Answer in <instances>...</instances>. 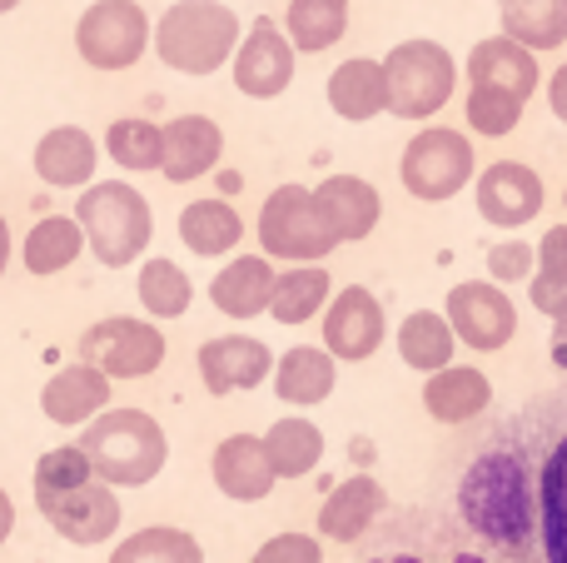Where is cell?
I'll return each mask as SVG.
<instances>
[{
    "label": "cell",
    "instance_id": "cell-1",
    "mask_svg": "<svg viewBox=\"0 0 567 563\" xmlns=\"http://www.w3.org/2000/svg\"><path fill=\"white\" fill-rule=\"evenodd\" d=\"M458 514L473 534L508 549V554L528 549L533 529H538V489L528 479V464L508 449L473 459L458 484Z\"/></svg>",
    "mask_w": 567,
    "mask_h": 563
},
{
    "label": "cell",
    "instance_id": "cell-2",
    "mask_svg": "<svg viewBox=\"0 0 567 563\" xmlns=\"http://www.w3.org/2000/svg\"><path fill=\"white\" fill-rule=\"evenodd\" d=\"M80 449L90 454L95 474L115 489H145L169 459V439L145 409H105L85 424Z\"/></svg>",
    "mask_w": 567,
    "mask_h": 563
},
{
    "label": "cell",
    "instance_id": "cell-3",
    "mask_svg": "<svg viewBox=\"0 0 567 563\" xmlns=\"http://www.w3.org/2000/svg\"><path fill=\"white\" fill-rule=\"evenodd\" d=\"M239 40V16L219 0H179L155 20V55L179 75H215Z\"/></svg>",
    "mask_w": 567,
    "mask_h": 563
},
{
    "label": "cell",
    "instance_id": "cell-4",
    "mask_svg": "<svg viewBox=\"0 0 567 563\" xmlns=\"http://www.w3.org/2000/svg\"><path fill=\"white\" fill-rule=\"evenodd\" d=\"M75 219H80V229H85L90 255L105 269L135 265L150 249V239H155V209H150V199L140 195L135 185H125V180L90 185L75 205Z\"/></svg>",
    "mask_w": 567,
    "mask_h": 563
},
{
    "label": "cell",
    "instance_id": "cell-5",
    "mask_svg": "<svg viewBox=\"0 0 567 563\" xmlns=\"http://www.w3.org/2000/svg\"><path fill=\"white\" fill-rule=\"evenodd\" d=\"M389 75V110L399 120H433L458 90V60L439 40H403L383 55Z\"/></svg>",
    "mask_w": 567,
    "mask_h": 563
},
{
    "label": "cell",
    "instance_id": "cell-6",
    "mask_svg": "<svg viewBox=\"0 0 567 563\" xmlns=\"http://www.w3.org/2000/svg\"><path fill=\"white\" fill-rule=\"evenodd\" d=\"M399 180L413 199L423 205H443L453 199L458 190H468L478 180V155H473V140L463 130L449 125H429L403 145L399 160Z\"/></svg>",
    "mask_w": 567,
    "mask_h": 563
},
{
    "label": "cell",
    "instance_id": "cell-7",
    "mask_svg": "<svg viewBox=\"0 0 567 563\" xmlns=\"http://www.w3.org/2000/svg\"><path fill=\"white\" fill-rule=\"evenodd\" d=\"M259 245H265L269 259H284V265H319L339 249V239H333L313 190L279 185L259 205Z\"/></svg>",
    "mask_w": 567,
    "mask_h": 563
},
{
    "label": "cell",
    "instance_id": "cell-8",
    "mask_svg": "<svg viewBox=\"0 0 567 563\" xmlns=\"http://www.w3.org/2000/svg\"><path fill=\"white\" fill-rule=\"evenodd\" d=\"M80 359L95 369H105L115 385L125 379H145L165 365V335L159 325L135 315H115V319H100L80 335Z\"/></svg>",
    "mask_w": 567,
    "mask_h": 563
},
{
    "label": "cell",
    "instance_id": "cell-9",
    "mask_svg": "<svg viewBox=\"0 0 567 563\" xmlns=\"http://www.w3.org/2000/svg\"><path fill=\"white\" fill-rule=\"evenodd\" d=\"M75 50L90 70H130L150 50V16L135 0H95L75 25Z\"/></svg>",
    "mask_w": 567,
    "mask_h": 563
},
{
    "label": "cell",
    "instance_id": "cell-10",
    "mask_svg": "<svg viewBox=\"0 0 567 563\" xmlns=\"http://www.w3.org/2000/svg\"><path fill=\"white\" fill-rule=\"evenodd\" d=\"M443 315H449L458 345L478 349V355H498L518 335V305L508 299V289L498 279H463V285H453Z\"/></svg>",
    "mask_w": 567,
    "mask_h": 563
},
{
    "label": "cell",
    "instance_id": "cell-11",
    "mask_svg": "<svg viewBox=\"0 0 567 563\" xmlns=\"http://www.w3.org/2000/svg\"><path fill=\"white\" fill-rule=\"evenodd\" d=\"M35 509L45 514V524L75 549H95V544H105V539H115L120 519H125L120 514L115 484H105V479H90V484H75V489H55V494H35Z\"/></svg>",
    "mask_w": 567,
    "mask_h": 563
},
{
    "label": "cell",
    "instance_id": "cell-12",
    "mask_svg": "<svg viewBox=\"0 0 567 563\" xmlns=\"http://www.w3.org/2000/svg\"><path fill=\"white\" fill-rule=\"evenodd\" d=\"M473 199H478V215L488 219L493 229H523L533 225V219L543 215V205H548V185H543V175L533 165H523V160H493V165L478 170V180H473Z\"/></svg>",
    "mask_w": 567,
    "mask_h": 563
},
{
    "label": "cell",
    "instance_id": "cell-13",
    "mask_svg": "<svg viewBox=\"0 0 567 563\" xmlns=\"http://www.w3.org/2000/svg\"><path fill=\"white\" fill-rule=\"evenodd\" d=\"M323 349H329L339 365H359V359H373L379 345L389 339V319H383V305L373 289L363 285H343L339 295L323 305Z\"/></svg>",
    "mask_w": 567,
    "mask_h": 563
},
{
    "label": "cell",
    "instance_id": "cell-14",
    "mask_svg": "<svg viewBox=\"0 0 567 563\" xmlns=\"http://www.w3.org/2000/svg\"><path fill=\"white\" fill-rule=\"evenodd\" d=\"M289 85H293V40L269 16H259L235 50V90L249 100H275Z\"/></svg>",
    "mask_w": 567,
    "mask_h": 563
},
{
    "label": "cell",
    "instance_id": "cell-15",
    "mask_svg": "<svg viewBox=\"0 0 567 563\" xmlns=\"http://www.w3.org/2000/svg\"><path fill=\"white\" fill-rule=\"evenodd\" d=\"M195 365H199V379H205L209 395H245V389H259L275 375V355H269V345L255 335L205 339Z\"/></svg>",
    "mask_w": 567,
    "mask_h": 563
},
{
    "label": "cell",
    "instance_id": "cell-16",
    "mask_svg": "<svg viewBox=\"0 0 567 563\" xmlns=\"http://www.w3.org/2000/svg\"><path fill=\"white\" fill-rule=\"evenodd\" d=\"M215 484L219 494H229L235 504H259V499L275 494V464H269V449H265V434H229L219 439L215 459Z\"/></svg>",
    "mask_w": 567,
    "mask_h": 563
},
{
    "label": "cell",
    "instance_id": "cell-17",
    "mask_svg": "<svg viewBox=\"0 0 567 563\" xmlns=\"http://www.w3.org/2000/svg\"><path fill=\"white\" fill-rule=\"evenodd\" d=\"M110 395H115V379L95 365H70L60 375H50V385L40 389V409H45L50 424L60 429H75V424H90L95 414H105Z\"/></svg>",
    "mask_w": 567,
    "mask_h": 563
},
{
    "label": "cell",
    "instance_id": "cell-18",
    "mask_svg": "<svg viewBox=\"0 0 567 563\" xmlns=\"http://www.w3.org/2000/svg\"><path fill=\"white\" fill-rule=\"evenodd\" d=\"M313 199H319L323 219H329L333 239L339 245H353V239H369L383 219V199L379 190L363 175H329L313 185Z\"/></svg>",
    "mask_w": 567,
    "mask_h": 563
},
{
    "label": "cell",
    "instance_id": "cell-19",
    "mask_svg": "<svg viewBox=\"0 0 567 563\" xmlns=\"http://www.w3.org/2000/svg\"><path fill=\"white\" fill-rule=\"evenodd\" d=\"M225 155V130L209 115H175L165 125V160H159V175L169 185H189V180L209 175Z\"/></svg>",
    "mask_w": 567,
    "mask_h": 563
},
{
    "label": "cell",
    "instance_id": "cell-20",
    "mask_svg": "<svg viewBox=\"0 0 567 563\" xmlns=\"http://www.w3.org/2000/svg\"><path fill=\"white\" fill-rule=\"evenodd\" d=\"M468 85H498L513 90V95L533 100V90L543 85V70H538V50L518 45L513 35H488L468 50V65H463Z\"/></svg>",
    "mask_w": 567,
    "mask_h": 563
},
{
    "label": "cell",
    "instance_id": "cell-21",
    "mask_svg": "<svg viewBox=\"0 0 567 563\" xmlns=\"http://www.w3.org/2000/svg\"><path fill=\"white\" fill-rule=\"evenodd\" d=\"M389 509V494L373 474H353L343 484H333V494L319 504V534L329 544H353L373 529V519Z\"/></svg>",
    "mask_w": 567,
    "mask_h": 563
},
{
    "label": "cell",
    "instance_id": "cell-22",
    "mask_svg": "<svg viewBox=\"0 0 567 563\" xmlns=\"http://www.w3.org/2000/svg\"><path fill=\"white\" fill-rule=\"evenodd\" d=\"M493 405V379L478 365H443L423 385V409L439 424H473Z\"/></svg>",
    "mask_w": 567,
    "mask_h": 563
},
{
    "label": "cell",
    "instance_id": "cell-23",
    "mask_svg": "<svg viewBox=\"0 0 567 563\" xmlns=\"http://www.w3.org/2000/svg\"><path fill=\"white\" fill-rule=\"evenodd\" d=\"M339 385V359L323 345H293L275 359V395L293 409H313Z\"/></svg>",
    "mask_w": 567,
    "mask_h": 563
},
{
    "label": "cell",
    "instance_id": "cell-24",
    "mask_svg": "<svg viewBox=\"0 0 567 563\" xmlns=\"http://www.w3.org/2000/svg\"><path fill=\"white\" fill-rule=\"evenodd\" d=\"M275 265L265 255H235L215 279H209V299H215L219 315L229 319H255L269 309L275 299Z\"/></svg>",
    "mask_w": 567,
    "mask_h": 563
},
{
    "label": "cell",
    "instance_id": "cell-25",
    "mask_svg": "<svg viewBox=\"0 0 567 563\" xmlns=\"http://www.w3.org/2000/svg\"><path fill=\"white\" fill-rule=\"evenodd\" d=\"M329 105L339 120L363 125V120H379L389 110V75H383V60L353 55L343 65H333L329 75Z\"/></svg>",
    "mask_w": 567,
    "mask_h": 563
},
{
    "label": "cell",
    "instance_id": "cell-26",
    "mask_svg": "<svg viewBox=\"0 0 567 563\" xmlns=\"http://www.w3.org/2000/svg\"><path fill=\"white\" fill-rule=\"evenodd\" d=\"M95 140L85 135L80 125H55L40 135L35 145V175L45 180L50 190H75V185H90V175H95Z\"/></svg>",
    "mask_w": 567,
    "mask_h": 563
},
{
    "label": "cell",
    "instance_id": "cell-27",
    "mask_svg": "<svg viewBox=\"0 0 567 563\" xmlns=\"http://www.w3.org/2000/svg\"><path fill=\"white\" fill-rule=\"evenodd\" d=\"M179 239H185L195 255L215 259V255H229V249L245 239V219H239V209L219 195L189 199V205L179 209Z\"/></svg>",
    "mask_w": 567,
    "mask_h": 563
},
{
    "label": "cell",
    "instance_id": "cell-28",
    "mask_svg": "<svg viewBox=\"0 0 567 563\" xmlns=\"http://www.w3.org/2000/svg\"><path fill=\"white\" fill-rule=\"evenodd\" d=\"M538 544L548 563H567V434L538 474Z\"/></svg>",
    "mask_w": 567,
    "mask_h": 563
},
{
    "label": "cell",
    "instance_id": "cell-29",
    "mask_svg": "<svg viewBox=\"0 0 567 563\" xmlns=\"http://www.w3.org/2000/svg\"><path fill=\"white\" fill-rule=\"evenodd\" d=\"M333 299V279L323 265H289L275 279V299H269V315L275 325H309L313 315H323V305Z\"/></svg>",
    "mask_w": 567,
    "mask_h": 563
},
{
    "label": "cell",
    "instance_id": "cell-30",
    "mask_svg": "<svg viewBox=\"0 0 567 563\" xmlns=\"http://www.w3.org/2000/svg\"><path fill=\"white\" fill-rule=\"evenodd\" d=\"M453 349H458V335H453L443 309H413L399 325V359L409 369H419V375L453 365Z\"/></svg>",
    "mask_w": 567,
    "mask_h": 563
},
{
    "label": "cell",
    "instance_id": "cell-31",
    "mask_svg": "<svg viewBox=\"0 0 567 563\" xmlns=\"http://www.w3.org/2000/svg\"><path fill=\"white\" fill-rule=\"evenodd\" d=\"M80 249H90L80 219L45 215V219H35V225H30L25 245H20V259H25L30 275H60V269H70L80 259Z\"/></svg>",
    "mask_w": 567,
    "mask_h": 563
},
{
    "label": "cell",
    "instance_id": "cell-32",
    "mask_svg": "<svg viewBox=\"0 0 567 563\" xmlns=\"http://www.w3.org/2000/svg\"><path fill=\"white\" fill-rule=\"evenodd\" d=\"M265 449H269V464H275L279 479H303V474H313L323 459V429L303 414L275 419L265 434Z\"/></svg>",
    "mask_w": 567,
    "mask_h": 563
},
{
    "label": "cell",
    "instance_id": "cell-33",
    "mask_svg": "<svg viewBox=\"0 0 567 563\" xmlns=\"http://www.w3.org/2000/svg\"><path fill=\"white\" fill-rule=\"evenodd\" d=\"M503 35L528 50L567 45V0H503Z\"/></svg>",
    "mask_w": 567,
    "mask_h": 563
},
{
    "label": "cell",
    "instance_id": "cell-34",
    "mask_svg": "<svg viewBox=\"0 0 567 563\" xmlns=\"http://www.w3.org/2000/svg\"><path fill=\"white\" fill-rule=\"evenodd\" d=\"M343 30H349V0H289L284 35L303 55H319V50L339 45Z\"/></svg>",
    "mask_w": 567,
    "mask_h": 563
},
{
    "label": "cell",
    "instance_id": "cell-35",
    "mask_svg": "<svg viewBox=\"0 0 567 563\" xmlns=\"http://www.w3.org/2000/svg\"><path fill=\"white\" fill-rule=\"evenodd\" d=\"M528 299H533V309H538V315H548V319L567 305V225L543 229V239H538V269H533Z\"/></svg>",
    "mask_w": 567,
    "mask_h": 563
},
{
    "label": "cell",
    "instance_id": "cell-36",
    "mask_svg": "<svg viewBox=\"0 0 567 563\" xmlns=\"http://www.w3.org/2000/svg\"><path fill=\"white\" fill-rule=\"evenodd\" d=\"M110 563H205V549H199L195 534H185V529H140V534H130L125 544H115V554Z\"/></svg>",
    "mask_w": 567,
    "mask_h": 563
},
{
    "label": "cell",
    "instance_id": "cell-37",
    "mask_svg": "<svg viewBox=\"0 0 567 563\" xmlns=\"http://www.w3.org/2000/svg\"><path fill=\"white\" fill-rule=\"evenodd\" d=\"M189 299H195V285L175 259H145L140 265V305L155 319H179L189 309Z\"/></svg>",
    "mask_w": 567,
    "mask_h": 563
},
{
    "label": "cell",
    "instance_id": "cell-38",
    "mask_svg": "<svg viewBox=\"0 0 567 563\" xmlns=\"http://www.w3.org/2000/svg\"><path fill=\"white\" fill-rule=\"evenodd\" d=\"M105 150L115 165L125 170H159V160H165V125H155V120H115V125L105 130Z\"/></svg>",
    "mask_w": 567,
    "mask_h": 563
},
{
    "label": "cell",
    "instance_id": "cell-39",
    "mask_svg": "<svg viewBox=\"0 0 567 563\" xmlns=\"http://www.w3.org/2000/svg\"><path fill=\"white\" fill-rule=\"evenodd\" d=\"M523 105H528V100L513 95V90L468 85V95H463V120H468L478 135L503 140V135H513V130L523 125Z\"/></svg>",
    "mask_w": 567,
    "mask_h": 563
},
{
    "label": "cell",
    "instance_id": "cell-40",
    "mask_svg": "<svg viewBox=\"0 0 567 563\" xmlns=\"http://www.w3.org/2000/svg\"><path fill=\"white\" fill-rule=\"evenodd\" d=\"M95 474V464H90V454L80 444H60V449H45V454L35 459V494H55V489H75V484H90Z\"/></svg>",
    "mask_w": 567,
    "mask_h": 563
},
{
    "label": "cell",
    "instance_id": "cell-41",
    "mask_svg": "<svg viewBox=\"0 0 567 563\" xmlns=\"http://www.w3.org/2000/svg\"><path fill=\"white\" fill-rule=\"evenodd\" d=\"M533 269H538V245H528V239H498L488 249V275L498 285H528Z\"/></svg>",
    "mask_w": 567,
    "mask_h": 563
},
{
    "label": "cell",
    "instance_id": "cell-42",
    "mask_svg": "<svg viewBox=\"0 0 567 563\" xmlns=\"http://www.w3.org/2000/svg\"><path fill=\"white\" fill-rule=\"evenodd\" d=\"M249 563H323V549L313 534H275Z\"/></svg>",
    "mask_w": 567,
    "mask_h": 563
},
{
    "label": "cell",
    "instance_id": "cell-43",
    "mask_svg": "<svg viewBox=\"0 0 567 563\" xmlns=\"http://www.w3.org/2000/svg\"><path fill=\"white\" fill-rule=\"evenodd\" d=\"M548 110L567 125V60L548 75Z\"/></svg>",
    "mask_w": 567,
    "mask_h": 563
},
{
    "label": "cell",
    "instance_id": "cell-44",
    "mask_svg": "<svg viewBox=\"0 0 567 563\" xmlns=\"http://www.w3.org/2000/svg\"><path fill=\"white\" fill-rule=\"evenodd\" d=\"M10 529H16V504H10V494L0 489V544L10 539Z\"/></svg>",
    "mask_w": 567,
    "mask_h": 563
},
{
    "label": "cell",
    "instance_id": "cell-45",
    "mask_svg": "<svg viewBox=\"0 0 567 563\" xmlns=\"http://www.w3.org/2000/svg\"><path fill=\"white\" fill-rule=\"evenodd\" d=\"M553 319H558V329H553V345H558V355L567 359V305H563Z\"/></svg>",
    "mask_w": 567,
    "mask_h": 563
},
{
    "label": "cell",
    "instance_id": "cell-46",
    "mask_svg": "<svg viewBox=\"0 0 567 563\" xmlns=\"http://www.w3.org/2000/svg\"><path fill=\"white\" fill-rule=\"evenodd\" d=\"M6 265H10V225L0 215V275H6Z\"/></svg>",
    "mask_w": 567,
    "mask_h": 563
},
{
    "label": "cell",
    "instance_id": "cell-47",
    "mask_svg": "<svg viewBox=\"0 0 567 563\" xmlns=\"http://www.w3.org/2000/svg\"><path fill=\"white\" fill-rule=\"evenodd\" d=\"M369 563H429V559H419V554H383V559H369Z\"/></svg>",
    "mask_w": 567,
    "mask_h": 563
},
{
    "label": "cell",
    "instance_id": "cell-48",
    "mask_svg": "<svg viewBox=\"0 0 567 563\" xmlns=\"http://www.w3.org/2000/svg\"><path fill=\"white\" fill-rule=\"evenodd\" d=\"M453 563H483L478 554H458V559H453Z\"/></svg>",
    "mask_w": 567,
    "mask_h": 563
},
{
    "label": "cell",
    "instance_id": "cell-49",
    "mask_svg": "<svg viewBox=\"0 0 567 563\" xmlns=\"http://www.w3.org/2000/svg\"><path fill=\"white\" fill-rule=\"evenodd\" d=\"M20 6V0H0V16H6V10H16Z\"/></svg>",
    "mask_w": 567,
    "mask_h": 563
},
{
    "label": "cell",
    "instance_id": "cell-50",
    "mask_svg": "<svg viewBox=\"0 0 567 563\" xmlns=\"http://www.w3.org/2000/svg\"><path fill=\"white\" fill-rule=\"evenodd\" d=\"M563 205H567V190H563Z\"/></svg>",
    "mask_w": 567,
    "mask_h": 563
}]
</instances>
